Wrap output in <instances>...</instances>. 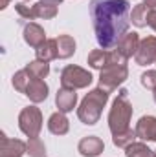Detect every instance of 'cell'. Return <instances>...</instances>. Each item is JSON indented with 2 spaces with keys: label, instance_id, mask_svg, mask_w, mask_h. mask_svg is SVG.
<instances>
[{
  "label": "cell",
  "instance_id": "obj_1",
  "mask_svg": "<svg viewBox=\"0 0 156 157\" xmlns=\"http://www.w3.org/2000/svg\"><path fill=\"white\" fill-rule=\"evenodd\" d=\"M90 17L96 39L103 49L117 48L119 40L129 33L130 4L127 0H92Z\"/></svg>",
  "mask_w": 156,
  "mask_h": 157
},
{
  "label": "cell",
  "instance_id": "obj_2",
  "mask_svg": "<svg viewBox=\"0 0 156 157\" xmlns=\"http://www.w3.org/2000/svg\"><path fill=\"white\" fill-rule=\"evenodd\" d=\"M109 95H110V91H107L103 88H96V90L88 91L77 108L79 121L86 126H94L101 117L105 104L109 102Z\"/></svg>",
  "mask_w": 156,
  "mask_h": 157
},
{
  "label": "cell",
  "instance_id": "obj_3",
  "mask_svg": "<svg viewBox=\"0 0 156 157\" xmlns=\"http://www.w3.org/2000/svg\"><path fill=\"white\" fill-rule=\"evenodd\" d=\"M130 117H132V104L129 101V91L127 90H119L116 101L112 102V108L109 112V128L112 132V135L121 133L125 130H129L130 126Z\"/></svg>",
  "mask_w": 156,
  "mask_h": 157
},
{
  "label": "cell",
  "instance_id": "obj_4",
  "mask_svg": "<svg viewBox=\"0 0 156 157\" xmlns=\"http://www.w3.org/2000/svg\"><path fill=\"white\" fill-rule=\"evenodd\" d=\"M92 73L81 66H64L61 71V88H70V90H83L92 84Z\"/></svg>",
  "mask_w": 156,
  "mask_h": 157
},
{
  "label": "cell",
  "instance_id": "obj_5",
  "mask_svg": "<svg viewBox=\"0 0 156 157\" xmlns=\"http://www.w3.org/2000/svg\"><path fill=\"white\" fill-rule=\"evenodd\" d=\"M18 128L28 137H39L42 130V112L37 106H26L18 113Z\"/></svg>",
  "mask_w": 156,
  "mask_h": 157
},
{
  "label": "cell",
  "instance_id": "obj_6",
  "mask_svg": "<svg viewBox=\"0 0 156 157\" xmlns=\"http://www.w3.org/2000/svg\"><path fill=\"white\" fill-rule=\"evenodd\" d=\"M129 77V68L119 66V64H110L105 66L99 73V88L107 91H114L119 84H123Z\"/></svg>",
  "mask_w": 156,
  "mask_h": 157
},
{
  "label": "cell",
  "instance_id": "obj_7",
  "mask_svg": "<svg viewBox=\"0 0 156 157\" xmlns=\"http://www.w3.org/2000/svg\"><path fill=\"white\" fill-rule=\"evenodd\" d=\"M138 66H149L156 62V37H145L134 55Z\"/></svg>",
  "mask_w": 156,
  "mask_h": 157
},
{
  "label": "cell",
  "instance_id": "obj_8",
  "mask_svg": "<svg viewBox=\"0 0 156 157\" xmlns=\"http://www.w3.org/2000/svg\"><path fill=\"white\" fill-rule=\"evenodd\" d=\"M28 152V144L20 139H9L2 133V146L0 157H22Z\"/></svg>",
  "mask_w": 156,
  "mask_h": 157
},
{
  "label": "cell",
  "instance_id": "obj_9",
  "mask_svg": "<svg viewBox=\"0 0 156 157\" xmlns=\"http://www.w3.org/2000/svg\"><path fill=\"white\" fill-rule=\"evenodd\" d=\"M136 137L142 141H154L156 143V117L153 115H143L136 122Z\"/></svg>",
  "mask_w": 156,
  "mask_h": 157
},
{
  "label": "cell",
  "instance_id": "obj_10",
  "mask_svg": "<svg viewBox=\"0 0 156 157\" xmlns=\"http://www.w3.org/2000/svg\"><path fill=\"white\" fill-rule=\"evenodd\" d=\"M77 150L83 157H97L105 150V143L96 135H88V137H83L79 141Z\"/></svg>",
  "mask_w": 156,
  "mask_h": 157
},
{
  "label": "cell",
  "instance_id": "obj_11",
  "mask_svg": "<svg viewBox=\"0 0 156 157\" xmlns=\"http://www.w3.org/2000/svg\"><path fill=\"white\" fill-rule=\"evenodd\" d=\"M22 37H24V42L28 44V46H31V48H39L42 46L44 42H46V33H44V29L40 28L39 24H35V22H28L26 26H24V31H22Z\"/></svg>",
  "mask_w": 156,
  "mask_h": 157
},
{
  "label": "cell",
  "instance_id": "obj_12",
  "mask_svg": "<svg viewBox=\"0 0 156 157\" xmlns=\"http://www.w3.org/2000/svg\"><path fill=\"white\" fill-rule=\"evenodd\" d=\"M55 104L59 108V112L63 113H68L76 108L77 104V93L76 90H70V88H61L55 95Z\"/></svg>",
  "mask_w": 156,
  "mask_h": 157
},
{
  "label": "cell",
  "instance_id": "obj_13",
  "mask_svg": "<svg viewBox=\"0 0 156 157\" xmlns=\"http://www.w3.org/2000/svg\"><path fill=\"white\" fill-rule=\"evenodd\" d=\"M48 91H50V88H48V84L42 80V78H33L31 82H30V86H28V90H26V97L31 101V102H42V101H46L48 99Z\"/></svg>",
  "mask_w": 156,
  "mask_h": 157
},
{
  "label": "cell",
  "instance_id": "obj_14",
  "mask_svg": "<svg viewBox=\"0 0 156 157\" xmlns=\"http://www.w3.org/2000/svg\"><path fill=\"white\" fill-rule=\"evenodd\" d=\"M140 35L136 33V31H132V33H125L123 35V39L119 40V44H117V51L121 53V55H125L127 59H130L132 55H136V51H138V48H140Z\"/></svg>",
  "mask_w": 156,
  "mask_h": 157
},
{
  "label": "cell",
  "instance_id": "obj_15",
  "mask_svg": "<svg viewBox=\"0 0 156 157\" xmlns=\"http://www.w3.org/2000/svg\"><path fill=\"white\" fill-rule=\"evenodd\" d=\"M48 130H50L53 135H64V133H68V130H70V122H68L66 115H64L63 112H55V113H51L50 119H48Z\"/></svg>",
  "mask_w": 156,
  "mask_h": 157
},
{
  "label": "cell",
  "instance_id": "obj_16",
  "mask_svg": "<svg viewBox=\"0 0 156 157\" xmlns=\"http://www.w3.org/2000/svg\"><path fill=\"white\" fill-rule=\"evenodd\" d=\"M35 57H37V60H42V62H50L53 59H59V55H57V40L48 39L42 46H39L35 49Z\"/></svg>",
  "mask_w": 156,
  "mask_h": 157
},
{
  "label": "cell",
  "instance_id": "obj_17",
  "mask_svg": "<svg viewBox=\"0 0 156 157\" xmlns=\"http://www.w3.org/2000/svg\"><path fill=\"white\" fill-rule=\"evenodd\" d=\"M57 55L59 59H70L76 53V40L70 35H59L57 37Z\"/></svg>",
  "mask_w": 156,
  "mask_h": 157
},
{
  "label": "cell",
  "instance_id": "obj_18",
  "mask_svg": "<svg viewBox=\"0 0 156 157\" xmlns=\"http://www.w3.org/2000/svg\"><path fill=\"white\" fill-rule=\"evenodd\" d=\"M149 13H151V7L142 2V4H138V6L132 7V11H130V22L136 28H145L147 20H149Z\"/></svg>",
  "mask_w": 156,
  "mask_h": 157
},
{
  "label": "cell",
  "instance_id": "obj_19",
  "mask_svg": "<svg viewBox=\"0 0 156 157\" xmlns=\"http://www.w3.org/2000/svg\"><path fill=\"white\" fill-rule=\"evenodd\" d=\"M24 70L31 75V78H46V77H48V73H50V64L35 59V60L28 62Z\"/></svg>",
  "mask_w": 156,
  "mask_h": 157
},
{
  "label": "cell",
  "instance_id": "obj_20",
  "mask_svg": "<svg viewBox=\"0 0 156 157\" xmlns=\"http://www.w3.org/2000/svg\"><path fill=\"white\" fill-rule=\"evenodd\" d=\"M127 157H156L154 150H151L145 143H132L125 148Z\"/></svg>",
  "mask_w": 156,
  "mask_h": 157
},
{
  "label": "cell",
  "instance_id": "obj_21",
  "mask_svg": "<svg viewBox=\"0 0 156 157\" xmlns=\"http://www.w3.org/2000/svg\"><path fill=\"white\" fill-rule=\"evenodd\" d=\"M107 59H109V49H94L88 55V66L101 71L107 66Z\"/></svg>",
  "mask_w": 156,
  "mask_h": 157
},
{
  "label": "cell",
  "instance_id": "obj_22",
  "mask_svg": "<svg viewBox=\"0 0 156 157\" xmlns=\"http://www.w3.org/2000/svg\"><path fill=\"white\" fill-rule=\"evenodd\" d=\"M33 78L31 75L26 71V70H18L15 75H13V88L18 91V93H26V90H28V86H30V82H31Z\"/></svg>",
  "mask_w": 156,
  "mask_h": 157
},
{
  "label": "cell",
  "instance_id": "obj_23",
  "mask_svg": "<svg viewBox=\"0 0 156 157\" xmlns=\"http://www.w3.org/2000/svg\"><path fill=\"white\" fill-rule=\"evenodd\" d=\"M33 9H35V17L37 18H53L57 17V6H51V4H44V2H37L33 4Z\"/></svg>",
  "mask_w": 156,
  "mask_h": 157
},
{
  "label": "cell",
  "instance_id": "obj_24",
  "mask_svg": "<svg viewBox=\"0 0 156 157\" xmlns=\"http://www.w3.org/2000/svg\"><path fill=\"white\" fill-rule=\"evenodd\" d=\"M28 155L30 157H46V146L39 137H30L28 139Z\"/></svg>",
  "mask_w": 156,
  "mask_h": 157
},
{
  "label": "cell",
  "instance_id": "obj_25",
  "mask_svg": "<svg viewBox=\"0 0 156 157\" xmlns=\"http://www.w3.org/2000/svg\"><path fill=\"white\" fill-rule=\"evenodd\" d=\"M134 139H136V132L134 130H125V132H121V133H116V135H112V143L116 144L117 148H127L129 144H132L134 143Z\"/></svg>",
  "mask_w": 156,
  "mask_h": 157
},
{
  "label": "cell",
  "instance_id": "obj_26",
  "mask_svg": "<svg viewBox=\"0 0 156 157\" xmlns=\"http://www.w3.org/2000/svg\"><path fill=\"white\" fill-rule=\"evenodd\" d=\"M15 11H17L24 20H33V18H37V17H35V9H33V6H28L26 2H18V4H15Z\"/></svg>",
  "mask_w": 156,
  "mask_h": 157
},
{
  "label": "cell",
  "instance_id": "obj_27",
  "mask_svg": "<svg viewBox=\"0 0 156 157\" xmlns=\"http://www.w3.org/2000/svg\"><path fill=\"white\" fill-rule=\"evenodd\" d=\"M142 86L147 90H156V70H147L142 75Z\"/></svg>",
  "mask_w": 156,
  "mask_h": 157
},
{
  "label": "cell",
  "instance_id": "obj_28",
  "mask_svg": "<svg viewBox=\"0 0 156 157\" xmlns=\"http://www.w3.org/2000/svg\"><path fill=\"white\" fill-rule=\"evenodd\" d=\"M147 26L153 28V29L156 31V9H151V13H149V20H147Z\"/></svg>",
  "mask_w": 156,
  "mask_h": 157
},
{
  "label": "cell",
  "instance_id": "obj_29",
  "mask_svg": "<svg viewBox=\"0 0 156 157\" xmlns=\"http://www.w3.org/2000/svg\"><path fill=\"white\" fill-rule=\"evenodd\" d=\"M145 6H149L151 9H156V0H142Z\"/></svg>",
  "mask_w": 156,
  "mask_h": 157
},
{
  "label": "cell",
  "instance_id": "obj_30",
  "mask_svg": "<svg viewBox=\"0 0 156 157\" xmlns=\"http://www.w3.org/2000/svg\"><path fill=\"white\" fill-rule=\"evenodd\" d=\"M39 2H44V4H51V6H59L63 0H39Z\"/></svg>",
  "mask_w": 156,
  "mask_h": 157
},
{
  "label": "cell",
  "instance_id": "obj_31",
  "mask_svg": "<svg viewBox=\"0 0 156 157\" xmlns=\"http://www.w3.org/2000/svg\"><path fill=\"white\" fill-rule=\"evenodd\" d=\"M9 2H11V0H0V9H6V7L9 6Z\"/></svg>",
  "mask_w": 156,
  "mask_h": 157
},
{
  "label": "cell",
  "instance_id": "obj_32",
  "mask_svg": "<svg viewBox=\"0 0 156 157\" xmlns=\"http://www.w3.org/2000/svg\"><path fill=\"white\" fill-rule=\"evenodd\" d=\"M154 102H156V90H154Z\"/></svg>",
  "mask_w": 156,
  "mask_h": 157
},
{
  "label": "cell",
  "instance_id": "obj_33",
  "mask_svg": "<svg viewBox=\"0 0 156 157\" xmlns=\"http://www.w3.org/2000/svg\"><path fill=\"white\" fill-rule=\"evenodd\" d=\"M154 155H156V150H154Z\"/></svg>",
  "mask_w": 156,
  "mask_h": 157
},
{
  "label": "cell",
  "instance_id": "obj_34",
  "mask_svg": "<svg viewBox=\"0 0 156 157\" xmlns=\"http://www.w3.org/2000/svg\"><path fill=\"white\" fill-rule=\"evenodd\" d=\"M154 64H156V62H154Z\"/></svg>",
  "mask_w": 156,
  "mask_h": 157
}]
</instances>
